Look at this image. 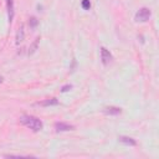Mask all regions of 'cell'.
Masks as SVG:
<instances>
[{"instance_id":"8992f818","label":"cell","mask_w":159,"mask_h":159,"mask_svg":"<svg viewBox=\"0 0 159 159\" xmlns=\"http://www.w3.org/2000/svg\"><path fill=\"white\" fill-rule=\"evenodd\" d=\"M5 1H6V9H7L9 22L11 24L12 17H14V1H12V0H5Z\"/></svg>"},{"instance_id":"3957f363","label":"cell","mask_w":159,"mask_h":159,"mask_svg":"<svg viewBox=\"0 0 159 159\" xmlns=\"http://www.w3.org/2000/svg\"><path fill=\"white\" fill-rule=\"evenodd\" d=\"M55 129H56V132H67V130H73L75 125L68 124V123H63V122H56Z\"/></svg>"},{"instance_id":"30bf717a","label":"cell","mask_w":159,"mask_h":159,"mask_svg":"<svg viewBox=\"0 0 159 159\" xmlns=\"http://www.w3.org/2000/svg\"><path fill=\"white\" fill-rule=\"evenodd\" d=\"M39 41H40V37H37L36 40H35V42L30 46V50H29V55H32L35 51H36V48H37V45H39Z\"/></svg>"},{"instance_id":"7c38bea8","label":"cell","mask_w":159,"mask_h":159,"mask_svg":"<svg viewBox=\"0 0 159 159\" xmlns=\"http://www.w3.org/2000/svg\"><path fill=\"white\" fill-rule=\"evenodd\" d=\"M29 24H30L31 27H35V26L37 25V20H36V17H31L30 21H29Z\"/></svg>"},{"instance_id":"8fae6325","label":"cell","mask_w":159,"mask_h":159,"mask_svg":"<svg viewBox=\"0 0 159 159\" xmlns=\"http://www.w3.org/2000/svg\"><path fill=\"white\" fill-rule=\"evenodd\" d=\"M81 6H82L83 10H89V7H91V1H89V0H82Z\"/></svg>"},{"instance_id":"9c48e42d","label":"cell","mask_w":159,"mask_h":159,"mask_svg":"<svg viewBox=\"0 0 159 159\" xmlns=\"http://www.w3.org/2000/svg\"><path fill=\"white\" fill-rule=\"evenodd\" d=\"M24 37H25V32H24V26H20L19 30H17V34H16V43H20L24 41Z\"/></svg>"},{"instance_id":"7a4b0ae2","label":"cell","mask_w":159,"mask_h":159,"mask_svg":"<svg viewBox=\"0 0 159 159\" xmlns=\"http://www.w3.org/2000/svg\"><path fill=\"white\" fill-rule=\"evenodd\" d=\"M152 15V11L148 9V7H140L137 12H135V16H134V20L137 22H145L149 20Z\"/></svg>"},{"instance_id":"277c9868","label":"cell","mask_w":159,"mask_h":159,"mask_svg":"<svg viewBox=\"0 0 159 159\" xmlns=\"http://www.w3.org/2000/svg\"><path fill=\"white\" fill-rule=\"evenodd\" d=\"M112 55L111 52L106 48V47H101V60H102V63L103 65H108L111 61H112Z\"/></svg>"},{"instance_id":"5b68a950","label":"cell","mask_w":159,"mask_h":159,"mask_svg":"<svg viewBox=\"0 0 159 159\" xmlns=\"http://www.w3.org/2000/svg\"><path fill=\"white\" fill-rule=\"evenodd\" d=\"M103 113L107 116H118L122 113V108L119 107H114V106H108L103 108Z\"/></svg>"},{"instance_id":"5bb4252c","label":"cell","mask_w":159,"mask_h":159,"mask_svg":"<svg viewBox=\"0 0 159 159\" xmlns=\"http://www.w3.org/2000/svg\"><path fill=\"white\" fill-rule=\"evenodd\" d=\"M2 81H4V78H2V77H1V76H0V83H1V82H2Z\"/></svg>"},{"instance_id":"4fadbf2b","label":"cell","mask_w":159,"mask_h":159,"mask_svg":"<svg viewBox=\"0 0 159 159\" xmlns=\"http://www.w3.org/2000/svg\"><path fill=\"white\" fill-rule=\"evenodd\" d=\"M72 88V84H66V86H63L62 88H61V91L62 92H67V91H70Z\"/></svg>"},{"instance_id":"52a82bcc","label":"cell","mask_w":159,"mask_h":159,"mask_svg":"<svg viewBox=\"0 0 159 159\" xmlns=\"http://www.w3.org/2000/svg\"><path fill=\"white\" fill-rule=\"evenodd\" d=\"M118 140L120 142V143H123V144H125V145H135L137 144V142L133 139V138H130V137H125V135H119L118 137Z\"/></svg>"},{"instance_id":"ba28073f","label":"cell","mask_w":159,"mask_h":159,"mask_svg":"<svg viewBox=\"0 0 159 159\" xmlns=\"http://www.w3.org/2000/svg\"><path fill=\"white\" fill-rule=\"evenodd\" d=\"M36 104L42 106V107H48V106H56V104H58V101L56 98H50V99H45V101L37 102Z\"/></svg>"},{"instance_id":"6da1fadb","label":"cell","mask_w":159,"mask_h":159,"mask_svg":"<svg viewBox=\"0 0 159 159\" xmlns=\"http://www.w3.org/2000/svg\"><path fill=\"white\" fill-rule=\"evenodd\" d=\"M20 123L24 124L25 127L30 128V129L34 130V132H40V130L43 128L42 122H41L37 117L29 116V114H24V116H21V117H20Z\"/></svg>"}]
</instances>
